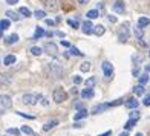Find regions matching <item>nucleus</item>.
Instances as JSON below:
<instances>
[{
  "instance_id": "31",
  "label": "nucleus",
  "mask_w": 150,
  "mask_h": 136,
  "mask_svg": "<svg viewBox=\"0 0 150 136\" xmlns=\"http://www.w3.org/2000/svg\"><path fill=\"white\" fill-rule=\"evenodd\" d=\"M67 25H69L71 28H74V29H78V28H80L78 20H72V18H69V20H67Z\"/></svg>"
},
{
  "instance_id": "7",
  "label": "nucleus",
  "mask_w": 150,
  "mask_h": 136,
  "mask_svg": "<svg viewBox=\"0 0 150 136\" xmlns=\"http://www.w3.org/2000/svg\"><path fill=\"white\" fill-rule=\"evenodd\" d=\"M80 28H81V31H83V34H86V35H91V34L93 32V28H95V26L92 25L91 20H86V22L81 25Z\"/></svg>"
},
{
  "instance_id": "25",
  "label": "nucleus",
  "mask_w": 150,
  "mask_h": 136,
  "mask_svg": "<svg viewBox=\"0 0 150 136\" xmlns=\"http://www.w3.org/2000/svg\"><path fill=\"white\" fill-rule=\"evenodd\" d=\"M95 84H97V78H95V77H91V78H87V80L84 81V86H86V87H91V89H93Z\"/></svg>"
},
{
  "instance_id": "14",
  "label": "nucleus",
  "mask_w": 150,
  "mask_h": 136,
  "mask_svg": "<svg viewBox=\"0 0 150 136\" xmlns=\"http://www.w3.org/2000/svg\"><path fill=\"white\" fill-rule=\"evenodd\" d=\"M46 8L49 9V11H57L58 8V3H57V0H46Z\"/></svg>"
},
{
  "instance_id": "43",
  "label": "nucleus",
  "mask_w": 150,
  "mask_h": 136,
  "mask_svg": "<svg viewBox=\"0 0 150 136\" xmlns=\"http://www.w3.org/2000/svg\"><path fill=\"white\" fill-rule=\"evenodd\" d=\"M107 20L110 23H117V17H115V16H107Z\"/></svg>"
},
{
  "instance_id": "30",
  "label": "nucleus",
  "mask_w": 150,
  "mask_h": 136,
  "mask_svg": "<svg viewBox=\"0 0 150 136\" xmlns=\"http://www.w3.org/2000/svg\"><path fill=\"white\" fill-rule=\"evenodd\" d=\"M146 83H149V73H142V75H139V84L141 86H144Z\"/></svg>"
},
{
  "instance_id": "37",
  "label": "nucleus",
  "mask_w": 150,
  "mask_h": 136,
  "mask_svg": "<svg viewBox=\"0 0 150 136\" xmlns=\"http://www.w3.org/2000/svg\"><path fill=\"white\" fill-rule=\"evenodd\" d=\"M139 116H141V115H139V112H138V109H135L133 112H130V118H132V119H139Z\"/></svg>"
},
{
  "instance_id": "6",
  "label": "nucleus",
  "mask_w": 150,
  "mask_h": 136,
  "mask_svg": "<svg viewBox=\"0 0 150 136\" xmlns=\"http://www.w3.org/2000/svg\"><path fill=\"white\" fill-rule=\"evenodd\" d=\"M43 49L49 54V55H57V44L55 43H52V42H46L45 44H43Z\"/></svg>"
},
{
  "instance_id": "36",
  "label": "nucleus",
  "mask_w": 150,
  "mask_h": 136,
  "mask_svg": "<svg viewBox=\"0 0 150 136\" xmlns=\"http://www.w3.org/2000/svg\"><path fill=\"white\" fill-rule=\"evenodd\" d=\"M69 49H71V54H72V55H80V57H83V52H80V51L77 49V47H74V46H71Z\"/></svg>"
},
{
  "instance_id": "15",
  "label": "nucleus",
  "mask_w": 150,
  "mask_h": 136,
  "mask_svg": "<svg viewBox=\"0 0 150 136\" xmlns=\"http://www.w3.org/2000/svg\"><path fill=\"white\" fill-rule=\"evenodd\" d=\"M16 61H17L16 55H12V54H9V55H6V57H5V60H3V64H5V66H11V64H14Z\"/></svg>"
},
{
  "instance_id": "47",
  "label": "nucleus",
  "mask_w": 150,
  "mask_h": 136,
  "mask_svg": "<svg viewBox=\"0 0 150 136\" xmlns=\"http://www.w3.org/2000/svg\"><path fill=\"white\" fill-rule=\"evenodd\" d=\"M18 2V0H6V3H8V5H16Z\"/></svg>"
},
{
  "instance_id": "12",
  "label": "nucleus",
  "mask_w": 150,
  "mask_h": 136,
  "mask_svg": "<svg viewBox=\"0 0 150 136\" xmlns=\"http://www.w3.org/2000/svg\"><path fill=\"white\" fill-rule=\"evenodd\" d=\"M93 95H95V92H93V89H91V87H86V89L81 90V98H83V99L93 98Z\"/></svg>"
},
{
  "instance_id": "17",
  "label": "nucleus",
  "mask_w": 150,
  "mask_h": 136,
  "mask_svg": "<svg viewBox=\"0 0 150 136\" xmlns=\"http://www.w3.org/2000/svg\"><path fill=\"white\" fill-rule=\"evenodd\" d=\"M150 25V18L149 17H139L138 18V28H146V26H149Z\"/></svg>"
},
{
  "instance_id": "21",
  "label": "nucleus",
  "mask_w": 150,
  "mask_h": 136,
  "mask_svg": "<svg viewBox=\"0 0 150 136\" xmlns=\"http://www.w3.org/2000/svg\"><path fill=\"white\" fill-rule=\"evenodd\" d=\"M144 92H146V89H144V86H141V84H138V86L133 87V93L136 95V97H141V95H144Z\"/></svg>"
},
{
  "instance_id": "4",
  "label": "nucleus",
  "mask_w": 150,
  "mask_h": 136,
  "mask_svg": "<svg viewBox=\"0 0 150 136\" xmlns=\"http://www.w3.org/2000/svg\"><path fill=\"white\" fill-rule=\"evenodd\" d=\"M37 103H38L37 95H34V93H25L23 95V104H26V106H35Z\"/></svg>"
},
{
  "instance_id": "54",
  "label": "nucleus",
  "mask_w": 150,
  "mask_h": 136,
  "mask_svg": "<svg viewBox=\"0 0 150 136\" xmlns=\"http://www.w3.org/2000/svg\"><path fill=\"white\" fill-rule=\"evenodd\" d=\"M120 136H129V133H127V130H124L122 133H120Z\"/></svg>"
},
{
  "instance_id": "52",
  "label": "nucleus",
  "mask_w": 150,
  "mask_h": 136,
  "mask_svg": "<svg viewBox=\"0 0 150 136\" xmlns=\"http://www.w3.org/2000/svg\"><path fill=\"white\" fill-rule=\"evenodd\" d=\"M61 46H64V47H71V44L67 43V42H61Z\"/></svg>"
},
{
  "instance_id": "53",
  "label": "nucleus",
  "mask_w": 150,
  "mask_h": 136,
  "mask_svg": "<svg viewBox=\"0 0 150 136\" xmlns=\"http://www.w3.org/2000/svg\"><path fill=\"white\" fill-rule=\"evenodd\" d=\"M55 34H57V35H58V37H64V34H63V32H61V31H57Z\"/></svg>"
},
{
  "instance_id": "23",
  "label": "nucleus",
  "mask_w": 150,
  "mask_h": 136,
  "mask_svg": "<svg viewBox=\"0 0 150 136\" xmlns=\"http://www.w3.org/2000/svg\"><path fill=\"white\" fill-rule=\"evenodd\" d=\"M18 14L22 16V17H26V18H28V17H31V16H32V14H31V11H29L28 8H26V6H22V8L18 9Z\"/></svg>"
},
{
  "instance_id": "26",
  "label": "nucleus",
  "mask_w": 150,
  "mask_h": 136,
  "mask_svg": "<svg viewBox=\"0 0 150 136\" xmlns=\"http://www.w3.org/2000/svg\"><path fill=\"white\" fill-rule=\"evenodd\" d=\"M87 18L89 20H93V18H97V17H100V12H98V9H91V11H87Z\"/></svg>"
},
{
  "instance_id": "10",
  "label": "nucleus",
  "mask_w": 150,
  "mask_h": 136,
  "mask_svg": "<svg viewBox=\"0 0 150 136\" xmlns=\"http://www.w3.org/2000/svg\"><path fill=\"white\" fill-rule=\"evenodd\" d=\"M0 104H2V107H3V109L11 107V104H12L11 97H8V95H2V97H0Z\"/></svg>"
},
{
  "instance_id": "9",
  "label": "nucleus",
  "mask_w": 150,
  "mask_h": 136,
  "mask_svg": "<svg viewBox=\"0 0 150 136\" xmlns=\"http://www.w3.org/2000/svg\"><path fill=\"white\" fill-rule=\"evenodd\" d=\"M110 107V103H103V104H98V106H95L92 109V113H103L104 110H107V109Z\"/></svg>"
},
{
  "instance_id": "42",
  "label": "nucleus",
  "mask_w": 150,
  "mask_h": 136,
  "mask_svg": "<svg viewBox=\"0 0 150 136\" xmlns=\"http://www.w3.org/2000/svg\"><path fill=\"white\" fill-rule=\"evenodd\" d=\"M72 80H74V83H75V84H81V81H83V80H81V77H80V75H75V77H74Z\"/></svg>"
},
{
  "instance_id": "34",
  "label": "nucleus",
  "mask_w": 150,
  "mask_h": 136,
  "mask_svg": "<svg viewBox=\"0 0 150 136\" xmlns=\"http://www.w3.org/2000/svg\"><path fill=\"white\" fill-rule=\"evenodd\" d=\"M80 70L81 72H89L91 70V63H81V66H80Z\"/></svg>"
},
{
  "instance_id": "35",
  "label": "nucleus",
  "mask_w": 150,
  "mask_h": 136,
  "mask_svg": "<svg viewBox=\"0 0 150 136\" xmlns=\"http://www.w3.org/2000/svg\"><path fill=\"white\" fill-rule=\"evenodd\" d=\"M0 81H2V83H9L11 77L8 75V73H2V75H0Z\"/></svg>"
},
{
  "instance_id": "41",
  "label": "nucleus",
  "mask_w": 150,
  "mask_h": 136,
  "mask_svg": "<svg viewBox=\"0 0 150 136\" xmlns=\"http://www.w3.org/2000/svg\"><path fill=\"white\" fill-rule=\"evenodd\" d=\"M142 104H144L146 107L150 106V95H146V98H144V101H142Z\"/></svg>"
},
{
  "instance_id": "28",
  "label": "nucleus",
  "mask_w": 150,
  "mask_h": 136,
  "mask_svg": "<svg viewBox=\"0 0 150 136\" xmlns=\"http://www.w3.org/2000/svg\"><path fill=\"white\" fill-rule=\"evenodd\" d=\"M34 17H35L37 20H43V18H46V12L42 11V9H37L35 12H34Z\"/></svg>"
},
{
  "instance_id": "57",
  "label": "nucleus",
  "mask_w": 150,
  "mask_h": 136,
  "mask_svg": "<svg viewBox=\"0 0 150 136\" xmlns=\"http://www.w3.org/2000/svg\"><path fill=\"white\" fill-rule=\"evenodd\" d=\"M135 136H142V133H136Z\"/></svg>"
},
{
  "instance_id": "55",
  "label": "nucleus",
  "mask_w": 150,
  "mask_h": 136,
  "mask_svg": "<svg viewBox=\"0 0 150 136\" xmlns=\"http://www.w3.org/2000/svg\"><path fill=\"white\" fill-rule=\"evenodd\" d=\"M74 127H78V128H80V127H83V124H80V122H77V124H74Z\"/></svg>"
},
{
  "instance_id": "8",
  "label": "nucleus",
  "mask_w": 150,
  "mask_h": 136,
  "mask_svg": "<svg viewBox=\"0 0 150 136\" xmlns=\"http://www.w3.org/2000/svg\"><path fill=\"white\" fill-rule=\"evenodd\" d=\"M112 9H113L115 12H117V14H124V11H126V5H124V2H122V0H117V2L113 3Z\"/></svg>"
},
{
  "instance_id": "56",
  "label": "nucleus",
  "mask_w": 150,
  "mask_h": 136,
  "mask_svg": "<svg viewBox=\"0 0 150 136\" xmlns=\"http://www.w3.org/2000/svg\"><path fill=\"white\" fill-rule=\"evenodd\" d=\"M146 72H147V73L150 72V64H147V66H146Z\"/></svg>"
},
{
  "instance_id": "1",
  "label": "nucleus",
  "mask_w": 150,
  "mask_h": 136,
  "mask_svg": "<svg viewBox=\"0 0 150 136\" xmlns=\"http://www.w3.org/2000/svg\"><path fill=\"white\" fill-rule=\"evenodd\" d=\"M63 64L60 63L58 60H52L51 63H49V73L54 77V78H60V77H63Z\"/></svg>"
},
{
  "instance_id": "2",
  "label": "nucleus",
  "mask_w": 150,
  "mask_h": 136,
  "mask_svg": "<svg viewBox=\"0 0 150 136\" xmlns=\"http://www.w3.org/2000/svg\"><path fill=\"white\" fill-rule=\"evenodd\" d=\"M52 98H54V101H55V103L60 104V103H63V101L67 99V93H66V90L63 89V87H57V89H54Z\"/></svg>"
},
{
  "instance_id": "46",
  "label": "nucleus",
  "mask_w": 150,
  "mask_h": 136,
  "mask_svg": "<svg viewBox=\"0 0 150 136\" xmlns=\"http://www.w3.org/2000/svg\"><path fill=\"white\" fill-rule=\"evenodd\" d=\"M132 73H133V77H139V69H138V67H135V69L132 70Z\"/></svg>"
},
{
  "instance_id": "11",
  "label": "nucleus",
  "mask_w": 150,
  "mask_h": 136,
  "mask_svg": "<svg viewBox=\"0 0 150 136\" xmlns=\"http://www.w3.org/2000/svg\"><path fill=\"white\" fill-rule=\"evenodd\" d=\"M11 26V22L8 18H3V20H0V38H3V31L5 29H8Z\"/></svg>"
},
{
  "instance_id": "22",
  "label": "nucleus",
  "mask_w": 150,
  "mask_h": 136,
  "mask_svg": "<svg viewBox=\"0 0 150 136\" xmlns=\"http://www.w3.org/2000/svg\"><path fill=\"white\" fill-rule=\"evenodd\" d=\"M104 32H106V29H104L103 25H98V26H95V28H93V34H95V35H98V37H101Z\"/></svg>"
},
{
  "instance_id": "45",
  "label": "nucleus",
  "mask_w": 150,
  "mask_h": 136,
  "mask_svg": "<svg viewBox=\"0 0 150 136\" xmlns=\"http://www.w3.org/2000/svg\"><path fill=\"white\" fill-rule=\"evenodd\" d=\"M98 12H101L100 16H103V14H104V5H103V3L98 5Z\"/></svg>"
},
{
  "instance_id": "40",
  "label": "nucleus",
  "mask_w": 150,
  "mask_h": 136,
  "mask_svg": "<svg viewBox=\"0 0 150 136\" xmlns=\"http://www.w3.org/2000/svg\"><path fill=\"white\" fill-rule=\"evenodd\" d=\"M17 115H20V116H23V118H26V119H34L32 115H26V113H23V112H17Z\"/></svg>"
},
{
  "instance_id": "13",
  "label": "nucleus",
  "mask_w": 150,
  "mask_h": 136,
  "mask_svg": "<svg viewBox=\"0 0 150 136\" xmlns=\"http://www.w3.org/2000/svg\"><path fill=\"white\" fill-rule=\"evenodd\" d=\"M57 125H58V121H57V119H51V121H47L46 124L43 125V130H45V132H49L51 128L57 127Z\"/></svg>"
},
{
  "instance_id": "33",
  "label": "nucleus",
  "mask_w": 150,
  "mask_h": 136,
  "mask_svg": "<svg viewBox=\"0 0 150 136\" xmlns=\"http://www.w3.org/2000/svg\"><path fill=\"white\" fill-rule=\"evenodd\" d=\"M132 60H133L135 64H139L141 61H142V55H141V54H133V55H132Z\"/></svg>"
},
{
  "instance_id": "39",
  "label": "nucleus",
  "mask_w": 150,
  "mask_h": 136,
  "mask_svg": "<svg viewBox=\"0 0 150 136\" xmlns=\"http://www.w3.org/2000/svg\"><path fill=\"white\" fill-rule=\"evenodd\" d=\"M8 135L18 136V135H20V130H18V128H8Z\"/></svg>"
},
{
  "instance_id": "20",
  "label": "nucleus",
  "mask_w": 150,
  "mask_h": 136,
  "mask_svg": "<svg viewBox=\"0 0 150 136\" xmlns=\"http://www.w3.org/2000/svg\"><path fill=\"white\" fill-rule=\"evenodd\" d=\"M45 35V29L42 28V26H37V29H35V32H34V40H38V38H42Z\"/></svg>"
},
{
  "instance_id": "44",
  "label": "nucleus",
  "mask_w": 150,
  "mask_h": 136,
  "mask_svg": "<svg viewBox=\"0 0 150 136\" xmlns=\"http://www.w3.org/2000/svg\"><path fill=\"white\" fill-rule=\"evenodd\" d=\"M45 22H46L47 26H54V25H55V22H54V20H51V18H45Z\"/></svg>"
},
{
  "instance_id": "3",
  "label": "nucleus",
  "mask_w": 150,
  "mask_h": 136,
  "mask_svg": "<svg viewBox=\"0 0 150 136\" xmlns=\"http://www.w3.org/2000/svg\"><path fill=\"white\" fill-rule=\"evenodd\" d=\"M129 37H130V31H129V25L126 23V25H122L118 31V40L121 43H126L129 40Z\"/></svg>"
},
{
  "instance_id": "29",
  "label": "nucleus",
  "mask_w": 150,
  "mask_h": 136,
  "mask_svg": "<svg viewBox=\"0 0 150 136\" xmlns=\"http://www.w3.org/2000/svg\"><path fill=\"white\" fill-rule=\"evenodd\" d=\"M136 121H138V119H132V118H129V121L124 124V130H130V128L136 124Z\"/></svg>"
},
{
  "instance_id": "58",
  "label": "nucleus",
  "mask_w": 150,
  "mask_h": 136,
  "mask_svg": "<svg viewBox=\"0 0 150 136\" xmlns=\"http://www.w3.org/2000/svg\"><path fill=\"white\" fill-rule=\"evenodd\" d=\"M149 55H150V52H149Z\"/></svg>"
},
{
  "instance_id": "19",
  "label": "nucleus",
  "mask_w": 150,
  "mask_h": 136,
  "mask_svg": "<svg viewBox=\"0 0 150 136\" xmlns=\"http://www.w3.org/2000/svg\"><path fill=\"white\" fill-rule=\"evenodd\" d=\"M87 116V110H86V109H81V110H78L77 113H75V121H80V119H84Z\"/></svg>"
},
{
  "instance_id": "32",
  "label": "nucleus",
  "mask_w": 150,
  "mask_h": 136,
  "mask_svg": "<svg viewBox=\"0 0 150 136\" xmlns=\"http://www.w3.org/2000/svg\"><path fill=\"white\" fill-rule=\"evenodd\" d=\"M20 132H22V133H25V135H34V130H32V128L31 127H28V125H23L22 128H20Z\"/></svg>"
},
{
  "instance_id": "5",
  "label": "nucleus",
  "mask_w": 150,
  "mask_h": 136,
  "mask_svg": "<svg viewBox=\"0 0 150 136\" xmlns=\"http://www.w3.org/2000/svg\"><path fill=\"white\" fill-rule=\"evenodd\" d=\"M101 69H103L106 78H110L113 75V66H112V63H109V61H104V63L101 64Z\"/></svg>"
},
{
  "instance_id": "38",
  "label": "nucleus",
  "mask_w": 150,
  "mask_h": 136,
  "mask_svg": "<svg viewBox=\"0 0 150 136\" xmlns=\"http://www.w3.org/2000/svg\"><path fill=\"white\" fill-rule=\"evenodd\" d=\"M135 35H136V38H138V40L142 38V31H141V28H138V26L135 28Z\"/></svg>"
},
{
  "instance_id": "48",
  "label": "nucleus",
  "mask_w": 150,
  "mask_h": 136,
  "mask_svg": "<svg viewBox=\"0 0 150 136\" xmlns=\"http://www.w3.org/2000/svg\"><path fill=\"white\" fill-rule=\"evenodd\" d=\"M75 109H78V110H81V109H84V107H83V104H81V103H77V104H75Z\"/></svg>"
},
{
  "instance_id": "16",
  "label": "nucleus",
  "mask_w": 150,
  "mask_h": 136,
  "mask_svg": "<svg viewBox=\"0 0 150 136\" xmlns=\"http://www.w3.org/2000/svg\"><path fill=\"white\" fill-rule=\"evenodd\" d=\"M139 103H138V99L136 98H130L129 101H126V107L127 109H138Z\"/></svg>"
},
{
  "instance_id": "50",
  "label": "nucleus",
  "mask_w": 150,
  "mask_h": 136,
  "mask_svg": "<svg viewBox=\"0 0 150 136\" xmlns=\"http://www.w3.org/2000/svg\"><path fill=\"white\" fill-rule=\"evenodd\" d=\"M45 35H46V37H52L54 32H52V31H47V32H45Z\"/></svg>"
},
{
  "instance_id": "49",
  "label": "nucleus",
  "mask_w": 150,
  "mask_h": 136,
  "mask_svg": "<svg viewBox=\"0 0 150 136\" xmlns=\"http://www.w3.org/2000/svg\"><path fill=\"white\" fill-rule=\"evenodd\" d=\"M77 2H78L80 5H86V3H89V0H77Z\"/></svg>"
},
{
  "instance_id": "27",
  "label": "nucleus",
  "mask_w": 150,
  "mask_h": 136,
  "mask_svg": "<svg viewBox=\"0 0 150 136\" xmlns=\"http://www.w3.org/2000/svg\"><path fill=\"white\" fill-rule=\"evenodd\" d=\"M31 54H32V55H35V57H40L43 54V49H42V47H38V46H32L31 47Z\"/></svg>"
},
{
  "instance_id": "24",
  "label": "nucleus",
  "mask_w": 150,
  "mask_h": 136,
  "mask_svg": "<svg viewBox=\"0 0 150 136\" xmlns=\"http://www.w3.org/2000/svg\"><path fill=\"white\" fill-rule=\"evenodd\" d=\"M6 17L11 18V20H14V22H18V20H20V16L17 14V12H14V11H6Z\"/></svg>"
},
{
  "instance_id": "18",
  "label": "nucleus",
  "mask_w": 150,
  "mask_h": 136,
  "mask_svg": "<svg viewBox=\"0 0 150 136\" xmlns=\"http://www.w3.org/2000/svg\"><path fill=\"white\" fill-rule=\"evenodd\" d=\"M17 42H18V35H17V34H11L9 37L5 38V43H6V44H14V43H17Z\"/></svg>"
},
{
  "instance_id": "51",
  "label": "nucleus",
  "mask_w": 150,
  "mask_h": 136,
  "mask_svg": "<svg viewBox=\"0 0 150 136\" xmlns=\"http://www.w3.org/2000/svg\"><path fill=\"white\" fill-rule=\"evenodd\" d=\"M112 132L110 130H107V132H104V133H101V135H98V136H109V135H110Z\"/></svg>"
}]
</instances>
